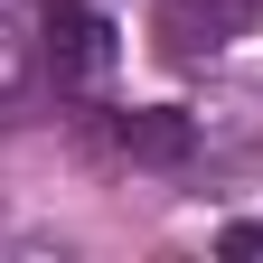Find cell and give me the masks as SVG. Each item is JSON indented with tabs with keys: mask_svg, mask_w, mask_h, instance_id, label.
I'll return each instance as SVG.
<instances>
[{
	"mask_svg": "<svg viewBox=\"0 0 263 263\" xmlns=\"http://www.w3.org/2000/svg\"><path fill=\"white\" fill-rule=\"evenodd\" d=\"M38 66L66 94H85V85L113 76V28L94 19V0H47L38 10Z\"/></svg>",
	"mask_w": 263,
	"mask_h": 263,
	"instance_id": "6da1fadb",
	"label": "cell"
},
{
	"mask_svg": "<svg viewBox=\"0 0 263 263\" xmlns=\"http://www.w3.org/2000/svg\"><path fill=\"white\" fill-rule=\"evenodd\" d=\"M254 10H263V0H160V47H170L179 66H197V57L235 47L254 28Z\"/></svg>",
	"mask_w": 263,
	"mask_h": 263,
	"instance_id": "7a4b0ae2",
	"label": "cell"
},
{
	"mask_svg": "<svg viewBox=\"0 0 263 263\" xmlns=\"http://www.w3.org/2000/svg\"><path fill=\"white\" fill-rule=\"evenodd\" d=\"M113 141H122V160H141V170H179V160L197 151V122L170 113V104H141V113L113 122Z\"/></svg>",
	"mask_w": 263,
	"mask_h": 263,
	"instance_id": "3957f363",
	"label": "cell"
},
{
	"mask_svg": "<svg viewBox=\"0 0 263 263\" xmlns=\"http://www.w3.org/2000/svg\"><path fill=\"white\" fill-rule=\"evenodd\" d=\"M19 76H28V38H19V0H0V104L19 94Z\"/></svg>",
	"mask_w": 263,
	"mask_h": 263,
	"instance_id": "277c9868",
	"label": "cell"
},
{
	"mask_svg": "<svg viewBox=\"0 0 263 263\" xmlns=\"http://www.w3.org/2000/svg\"><path fill=\"white\" fill-rule=\"evenodd\" d=\"M216 254H235V263H254V254H263V226H226V235H216Z\"/></svg>",
	"mask_w": 263,
	"mask_h": 263,
	"instance_id": "5b68a950",
	"label": "cell"
}]
</instances>
